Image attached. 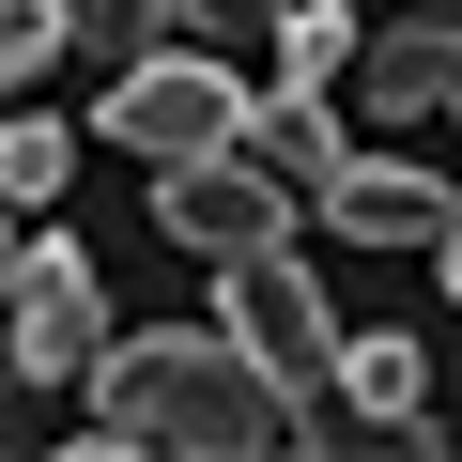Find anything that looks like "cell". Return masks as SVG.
Segmentation results:
<instances>
[{
	"mask_svg": "<svg viewBox=\"0 0 462 462\" xmlns=\"http://www.w3.org/2000/svg\"><path fill=\"white\" fill-rule=\"evenodd\" d=\"M93 416H124L139 447H185V462H263V447H309V401L231 339V324H154L108 355Z\"/></svg>",
	"mask_w": 462,
	"mask_h": 462,
	"instance_id": "obj_1",
	"label": "cell"
},
{
	"mask_svg": "<svg viewBox=\"0 0 462 462\" xmlns=\"http://www.w3.org/2000/svg\"><path fill=\"white\" fill-rule=\"evenodd\" d=\"M247 78H231L216 47H170V62H139V78H108L93 93V139L108 154H154V170H185V154H231V139H247Z\"/></svg>",
	"mask_w": 462,
	"mask_h": 462,
	"instance_id": "obj_2",
	"label": "cell"
},
{
	"mask_svg": "<svg viewBox=\"0 0 462 462\" xmlns=\"http://www.w3.org/2000/svg\"><path fill=\"white\" fill-rule=\"evenodd\" d=\"M216 324L247 339L293 401H309V447H324V401H339V324H324V278L293 247H247V263H216Z\"/></svg>",
	"mask_w": 462,
	"mask_h": 462,
	"instance_id": "obj_3",
	"label": "cell"
},
{
	"mask_svg": "<svg viewBox=\"0 0 462 462\" xmlns=\"http://www.w3.org/2000/svg\"><path fill=\"white\" fill-rule=\"evenodd\" d=\"M108 355H124V339H108L93 263L62 247V231H47V247H16V385H32V401H62V385L93 401V385H108Z\"/></svg>",
	"mask_w": 462,
	"mask_h": 462,
	"instance_id": "obj_4",
	"label": "cell"
},
{
	"mask_svg": "<svg viewBox=\"0 0 462 462\" xmlns=\"http://www.w3.org/2000/svg\"><path fill=\"white\" fill-rule=\"evenodd\" d=\"M154 231L185 263H247V247H278L293 231V185L231 139V154H185V170H154Z\"/></svg>",
	"mask_w": 462,
	"mask_h": 462,
	"instance_id": "obj_5",
	"label": "cell"
},
{
	"mask_svg": "<svg viewBox=\"0 0 462 462\" xmlns=\"http://www.w3.org/2000/svg\"><path fill=\"white\" fill-rule=\"evenodd\" d=\"M355 93H370L385 124H416V108H462V0H370Z\"/></svg>",
	"mask_w": 462,
	"mask_h": 462,
	"instance_id": "obj_6",
	"label": "cell"
},
{
	"mask_svg": "<svg viewBox=\"0 0 462 462\" xmlns=\"http://www.w3.org/2000/svg\"><path fill=\"white\" fill-rule=\"evenodd\" d=\"M324 231H339V247H431V231H447V185H431V170H401V154H339Z\"/></svg>",
	"mask_w": 462,
	"mask_h": 462,
	"instance_id": "obj_7",
	"label": "cell"
},
{
	"mask_svg": "<svg viewBox=\"0 0 462 462\" xmlns=\"http://www.w3.org/2000/svg\"><path fill=\"white\" fill-rule=\"evenodd\" d=\"M339 401H355L385 447H447V431H431V355H416V339H339Z\"/></svg>",
	"mask_w": 462,
	"mask_h": 462,
	"instance_id": "obj_8",
	"label": "cell"
},
{
	"mask_svg": "<svg viewBox=\"0 0 462 462\" xmlns=\"http://www.w3.org/2000/svg\"><path fill=\"white\" fill-rule=\"evenodd\" d=\"M247 154H263L293 200H324V185H339V124H324V93H293V78H278V93L247 108Z\"/></svg>",
	"mask_w": 462,
	"mask_h": 462,
	"instance_id": "obj_9",
	"label": "cell"
},
{
	"mask_svg": "<svg viewBox=\"0 0 462 462\" xmlns=\"http://www.w3.org/2000/svg\"><path fill=\"white\" fill-rule=\"evenodd\" d=\"M170 47H185V0H78V62L139 78V62H170Z\"/></svg>",
	"mask_w": 462,
	"mask_h": 462,
	"instance_id": "obj_10",
	"label": "cell"
},
{
	"mask_svg": "<svg viewBox=\"0 0 462 462\" xmlns=\"http://www.w3.org/2000/svg\"><path fill=\"white\" fill-rule=\"evenodd\" d=\"M355 47H370V16H355V0H293L278 78H293V93H324V78H355Z\"/></svg>",
	"mask_w": 462,
	"mask_h": 462,
	"instance_id": "obj_11",
	"label": "cell"
},
{
	"mask_svg": "<svg viewBox=\"0 0 462 462\" xmlns=\"http://www.w3.org/2000/svg\"><path fill=\"white\" fill-rule=\"evenodd\" d=\"M78 47V0H0V78H47Z\"/></svg>",
	"mask_w": 462,
	"mask_h": 462,
	"instance_id": "obj_12",
	"label": "cell"
},
{
	"mask_svg": "<svg viewBox=\"0 0 462 462\" xmlns=\"http://www.w3.org/2000/svg\"><path fill=\"white\" fill-rule=\"evenodd\" d=\"M278 32H293V0H185V47H216V62L231 47H278Z\"/></svg>",
	"mask_w": 462,
	"mask_h": 462,
	"instance_id": "obj_13",
	"label": "cell"
},
{
	"mask_svg": "<svg viewBox=\"0 0 462 462\" xmlns=\"http://www.w3.org/2000/svg\"><path fill=\"white\" fill-rule=\"evenodd\" d=\"M62 170H78L62 124H16V139H0V185H16V200H62Z\"/></svg>",
	"mask_w": 462,
	"mask_h": 462,
	"instance_id": "obj_14",
	"label": "cell"
},
{
	"mask_svg": "<svg viewBox=\"0 0 462 462\" xmlns=\"http://www.w3.org/2000/svg\"><path fill=\"white\" fill-rule=\"evenodd\" d=\"M431 263H447V293H462V200H447V231H431Z\"/></svg>",
	"mask_w": 462,
	"mask_h": 462,
	"instance_id": "obj_15",
	"label": "cell"
},
{
	"mask_svg": "<svg viewBox=\"0 0 462 462\" xmlns=\"http://www.w3.org/2000/svg\"><path fill=\"white\" fill-rule=\"evenodd\" d=\"M355 16H370V0H355Z\"/></svg>",
	"mask_w": 462,
	"mask_h": 462,
	"instance_id": "obj_16",
	"label": "cell"
}]
</instances>
